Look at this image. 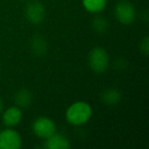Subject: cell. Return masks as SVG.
I'll return each mask as SVG.
<instances>
[{
	"label": "cell",
	"mask_w": 149,
	"mask_h": 149,
	"mask_svg": "<svg viewBox=\"0 0 149 149\" xmlns=\"http://www.w3.org/2000/svg\"><path fill=\"white\" fill-rule=\"evenodd\" d=\"M93 110L89 103L84 101H77L68 106L65 112V118L70 124L80 126L87 123L91 118Z\"/></svg>",
	"instance_id": "6da1fadb"
},
{
	"label": "cell",
	"mask_w": 149,
	"mask_h": 149,
	"mask_svg": "<svg viewBox=\"0 0 149 149\" xmlns=\"http://www.w3.org/2000/svg\"><path fill=\"white\" fill-rule=\"evenodd\" d=\"M89 66L93 72L97 74L104 72L108 68L109 64V56L104 48L95 47L90 51L88 56Z\"/></svg>",
	"instance_id": "7a4b0ae2"
},
{
	"label": "cell",
	"mask_w": 149,
	"mask_h": 149,
	"mask_svg": "<svg viewBox=\"0 0 149 149\" xmlns=\"http://www.w3.org/2000/svg\"><path fill=\"white\" fill-rule=\"evenodd\" d=\"M114 15L120 23L130 25L136 19V9L130 1L120 0L114 7Z\"/></svg>",
	"instance_id": "3957f363"
},
{
	"label": "cell",
	"mask_w": 149,
	"mask_h": 149,
	"mask_svg": "<svg viewBox=\"0 0 149 149\" xmlns=\"http://www.w3.org/2000/svg\"><path fill=\"white\" fill-rule=\"evenodd\" d=\"M33 133L39 138L47 139L54 133H56L55 124L52 120L46 116H39L34 120L32 125Z\"/></svg>",
	"instance_id": "277c9868"
},
{
	"label": "cell",
	"mask_w": 149,
	"mask_h": 149,
	"mask_svg": "<svg viewBox=\"0 0 149 149\" xmlns=\"http://www.w3.org/2000/svg\"><path fill=\"white\" fill-rule=\"evenodd\" d=\"M22 146V137L15 130L7 128L0 132V149H19Z\"/></svg>",
	"instance_id": "5b68a950"
},
{
	"label": "cell",
	"mask_w": 149,
	"mask_h": 149,
	"mask_svg": "<svg viewBox=\"0 0 149 149\" xmlns=\"http://www.w3.org/2000/svg\"><path fill=\"white\" fill-rule=\"evenodd\" d=\"M46 10L45 6L40 1H31L28 2L25 8L26 19L34 25L42 23L45 17Z\"/></svg>",
	"instance_id": "8992f818"
},
{
	"label": "cell",
	"mask_w": 149,
	"mask_h": 149,
	"mask_svg": "<svg viewBox=\"0 0 149 149\" xmlns=\"http://www.w3.org/2000/svg\"><path fill=\"white\" fill-rule=\"evenodd\" d=\"M22 118H23L22 109L15 105L7 108L3 112L2 120H3V124L6 127L13 128V127H15L17 125L19 124V122L22 120Z\"/></svg>",
	"instance_id": "52a82bcc"
},
{
	"label": "cell",
	"mask_w": 149,
	"mask_h": 149,
	"mask_svg": "<svg viewBox=\"0 0 149 149\" xmlns=\"http://www.w3.org/2000/svg\"><path fill=\"white\" fill-rule=\"evenodd\" d=\"M45 147L47 149H68L70 147V141L61 134L54 133L46 139Z\"/></svg>",
	"instance_id": "ba28073f"
},
{
	"label": "cell",
	"mask_w": 149,
	"mask_h": 149,
	"mask_svg": "<svg viewBox=\"0 0 149 149\" xmlns=\"http://www.w3.org/2000/svg\"><path fill=\"white\" fill-rule=\"evenodd\" d=\"M15 102L17 107L22 108H28L33 102V94L27 88H22L17 90L15 95Z\"/></svg>",
	"instance_id": "9c48e42d"
},
{
	"label": "cell",
	"mask_w": 149,
	"mask_h": 149,
	"mask_svg": "<svg viewBox=\"0 0 149 149\" xmlns=\"http://www.w3.org/2000/svg\"><path fill=\"white\" fill-rule=\"evenodd\" d=\"M30 47H31V51L35 55L42 56L47 51V42L42 36L36 35L32 38L30 42Z\"/></svg>",
	"instance_id": "30bf717a"
},
{
	"label": "cell",
	"mask_w": 149,
	"mask_h": 149,
	"mask_svg": "<svg viewBox=\"0 0 149 149\" xmlns=\"http://www.w3.org/2000/svg\"><path fill=\"white\" fill-rule=\"evenodd\" d=\"M101 99L105 104L108 105H114L118 104V102L122 100V93L120 90L118 89H106L102 92L101 94Z\"/></svg>",
	"instance_id": "8fae6325"
},
{
	"label": "cell",
	"mask_w": 149,
	"mask_h": 149,
	"mask_svg": "<svg viewBox=\"0 0 149 149\" xmlns=\"http://www.w3.org/2000/svg\"><path fill=\"white\" fill-rule=\"evenodd\" d=\"M106 0H83V6L91 13H99L105 8Z\"/></svg>",
	"instance_id": "7c38bea8"
},
{
	"label": "cell",
	"mask_w": 149,
	"mask_h": 149,
	"mask_svg": "<svg viewBox=\"0 0 149 149\" xmlns=\"http://www.w3.org/2000/svg\"><path fill=\"white\" fill-rule=\"evenodd\" d=\"M92 28L95 32H97L98 34H103L109 28V24L105 19V17H95L94 19L92 21Z\"/></svg>",
	"instance_id": "4fadbf2b"
},
{
	"label": "cell",
	"mask_w": 149,
	"mask_h": 149,
	"mask_svg": "<svg viewBox=\"0 0 149 149\" xmlns=\"http://www.w3.org/2000/svg\"><path fill=\"white\" fill-rule=\"evenodd\" d=\"M140 50L144 55L149 54V39L148 37H144L140 42Z\"/></svg>",
	"instance_id": "5bb4252c"
},
{
	"label": "cell",
	"mask_w": 149,
	"mask_h": 149,
	"mask_svg": "<svg viewBox=\"0 0 149 149\" xmlns=\"http://www.w3.org/2000/svg\"><path fill=\"white\" fill-rule=\"evenodd\" d=\"M3 111V102H2V99L0 98V113Z\"/></svg>",
	"instance_id": "9a60e30c"
}]
</instances>
